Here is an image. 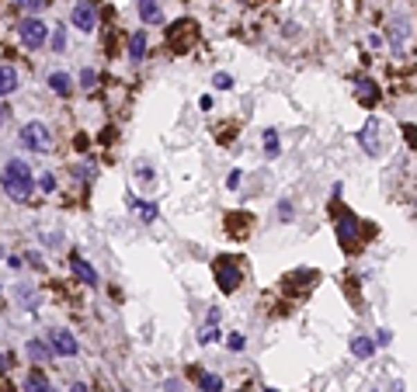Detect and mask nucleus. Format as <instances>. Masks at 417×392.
<instances>
[{"label":"nucleus","mask_w":417,"mask_h":392,"mask_svg":"<svg viewBox=\"0 0 417 392\" xmlns=\"http://www.w3.org/2000/svg\"><path fill=\"white\" fill-rule=\"evenodd\" d=\"M0 184H4V195L11 202H28L35 195V177L25 160H8V167L0 170Z\"/></svg>","instance_id":"f257e3e1"},{"label":"nucleus","mask_w":417,"mask_h":392,"mask_svg":"<svg viewBox=\"0 0 417 392\" xmlns=\"http://www.w3.org/2000/svg\"><path fill=\"white\" fill-rule=\"evenodd\" d=\"M18 139H21V146L32 150V153H49V150H53V132H49V125H42V122L21 125Z\"/></svg>","instance_id":"f03ea898"},{"label":"nucleus","mask_w":417,"mask_h":392,"mask_svg":"<svg viewBox=\"0 0 417 392\" xmlns=\"http://www.w3.org/2000/svg\"><path fill=\"white\" fill-rule=\"evenodd\" d=\"M18 39H21L25 49H42V46L49 42V28H46L42 18H25V21L18 25Z\"/></svg>","instance_id":"7ed1b4c3"},{"label":"nucleus","mask_w":417,"mask_h":392,"mask_svg":"<svg viewBox=\"0 0 417 392\" xmlns=\"http://www.w3.org/2000/svg\"><path fill=\"white\" fill-rule=\"evenodd\" d=\"M70 25L77 32H94L98 28V4L94 0H77V8L70 11Z\"/></svg>","instance_id":"20e7f679"},{"label":"nucleus","mask_w":417,"mask_h":392,"mask_svg":"<svg viewBox=\"0 0 417 392\" xmlns=\"http://www.w3.org/2000/svg\"><path fill=\"white\" fill-rule=\"evenodd\" d=\"M358 233H362V222L355 219V212H337V240H341V247H348V250H355L358 247Z\"/></svg>","instance_id":"39448f33"},{"label":"nucleus","mask_w":417,"mask_h":392,"mask_svg":"<svg viewBox=\"0 0 417 392\" xmlns=\"http://www.w3.org/2000/svg\"><path fill=\"white\" fill-rule=\"evenodd\" d=\"M213 271H216L220 292H227V295H230V292H237V288H240V281H244L240 267H237L233 260H227V257H223V260H216V267H213Z\"/></svg>","instance_id":"423d86ee"},{"label":"nucleus","mask_w":417,"mask_h":392,"mask_svg":"<svg viewBox=\"0 0 417 392\" xmlns=\"http://www.w3.org/2000/svg\"><path fill=\"white\" fill-rule=\"evenodd\" d=\"M49 347H53L56 357H73V354L80 350V344H77V337H73L70 330H53V333H49Z\"/></svg>","instance_id":"0eeeda50"},{"label":"nucleus","mask_w":417,"mask_h":392,"mask_svg":"<svg viewBox=\"0 0 417 392\" xmlns=\"http://www.w3.org/2000/svg\"><path fill=\"white\" fill-rule=\"evenodd\" d=\"M66 264H70V274H73L80 285H91V288H94V285L101 281V278H98V271H94V267H91L80 253H70V257H66Z\"/></svg>","instance_id":"6e6552de"},{"label":"nucleus","mask_w":417,"mask_h":392,"mask_svg":"<svg viewBox=\"0 0 417 392\" xmlns=\"http://www.w3.org/2000/svg\"><path fill=\"white\" fill-rule=\"evenodd\" d=\"M407 39H410V25L396 18V21L389 25V49H393L396 56H403V49H407Z\"/></svg>","instance_id":"1a4fd4ad"},{"label":"nucleus","mask_w":417,"mask_h":392,"mask_svg":"<svg viewBox=\"0 0 417 392\" xmlns=\"http://www.w3.org/2000/svg\"><path fill=\"white\" fill-rule=\"evenodd\" d=\"M125 56H129V63H143V60H146V32H132V35H129Z\"/></svg>","instance_id":"9d476101"},{"label":"nucleus","mask_w":417,"mask_h":392,"mask_svg":"<svg viewBox=\"0 0 417 392\" xmlns=\"http://www.w3.org/2000/svg\"><path fill=\"white\" fill-rule=\"evenodd\" d=\"M21 392H56V389H53V382H49V378H46V375L35 368V371H28V375H25V382H21Z\"/></svg>","instance_id":"9b49d317"},{"label":"nucleus","mask_w":417,"mask_h":392,"mask_svg":"<svg viewBox=\"0 0 417 392\" xmlns=\"http://www.w3.org/2000/svg\"><path fill=\"white\" fill-rule=\"evenodd\" d=\"M25 354H28L32 364H46V361L53 357V347H49V340H28Z\"/></svg>","instance_id":"f8f14e48"},{"label":"nucleus","mask_w":417,"mask_h":392,"mask_svg":"<svg viewBox=\"0 0 417 392\" xmlns=\"http://www.w3.org/2000/svg\"><path fill=\"white\" fill-rule=\"evenodd\" d=\"M136 4H139V18H143L146 25H160V21H163V11H160L157 0H136Z\"/></svg>","instance_id":"ddd939ff"},{"label":"nucleus","mask_w":417,"mask_h":392,"mask_svg":"<svg viewBox=\"0 0 417 392\" xmlns=\"http://www.w3.org/2000/svg\"><path fill=\"white\" fill-rule=\"evenodd\" d=\"M18 91V70L15 66H0V98H8Z\"/></svg>","instance_id":"4468645a"},{"label":"nucleus","mask_w":417,"mask_h":392,"mask_svg":"<svg viewBox=\"0 0 417 392\" xmlns=\"http://www.w3.org/2000/svg\"><path fill=\"white\" fill-rule=\"evenodd\" d=\"M49 87L60 94V98H66L70 91H73V80H70V73H63V70H56V73H49Z\"/></svg>","instance_id":"2eb2a0df"},{"label":"nucleus","mask_w":417,"mask_h":392,"mask_svg":"<svg viewBox=\"0 0 417 392\" xmlns=\"http://www.w3.org/2000/svg\"><path fill=\"white\" fill-rule=\"evenodd\" d=\"M355 84H358V87H355V98H358V101H362L365 108H372V105L379 101V91H375V87H372L369 80H355Z\"/></svg>","instance_id":"dca6fc26"},{"label":"nucleus","mask_w":417,"mask_h":392,"mask_svg":"<svg viewBox=\"0 0 417 392\" xmlns=\"http://www.w3.org/2000/svg\"><path fill=\"white\" fill-rule=\"evenodd\" d=\"M351 354L355 357H372L375 354V340L372 337H351Z\"/></svg>","instance_id":"f3484780"},{"label":"nucleus","mask_w":417,"mask_h":392,"mask_svg":"<svg viewBox=\"0 0 417 392\" xmlns=\"http://www.w3.org/2000/svg\"><path fill=\"white\" fill-rule=\"evenodd\" d=\"M198 389H202V392H223V378L202 371V375H198Z\"/></svg>","instance_id":"a211bd4d"},{"label":"nucleus","mask_w":417,"mask_h":392,"mask_svg":"<svg viewBox=\"0 0 417 392\" xmlns=\"http://www.w3.org/2000/svg\"><path fill=\"white\" fill-rule=\"evenodd\" d=\"M265 153H268V160H275V157L282 153V150H278V132H275V129L265 132Z\"/></svg>","instance_id":"6ab92c4d"},{"label":"nucleus","mask_w":417,"mask_h":392,"mask_svg":"<svg viewBox=\"0 0 417 392\" xmlns=\"http://www.w3.org/2000/svg\"><path fill=\"white\" fill-rule=\"evenodd\" d=\"M129 205H132V208H136L146 222H153V219H157V205H150V202H136V198H129Z\"/></svg>","instance_id":"aec40b11"},{"label":"nucleus","mask_w":417,"mask_h":392,"mask_svg":"<svg viewBox=\"0 0 417 392\" xmlns=\"http://www.w3.org/2000/svg\"><path fill=\"white\" fill-rule=\"evenodd\" d=\"M15 8L25 15H35V11H42V0H15Z\"/></svg>","instance_id":"412c9836"},{"label":"nucleus","mask_w":417,"mask_h":392,"mask_svg":"<svg viewBox=\"0 0 417 392\" xmlns=\"http://www.w3.org/2000/svg\"><path fill=\"white\" fill-rule=\"evenodd\" d=\"M49 46H53L56 53H63V49H66V32H63V28H56V32L49 35Z\"/></svg>","instance_id":"4be33fe9"},{"label":"nucleus","mask_w":417,"mask_h":392,"mask_svg":"<svg viewBox=\"0 0 417 392\" xmlns=\"http://www.w3.org/2000/svg\"><path fill=\"white\" fill-rule=\"evenodd\" d=\"M94 84H98V73L87 66V70H80V87L84 91H94Z\"/></svg>","instance_id":"5701e85b"},{"label":"nucleus","mask_w":417,"mask_h":392,"mask_svg":"<svg viewBox=\"0 0 417 392\" xmlns=\"http://www.w3.org/2000/svg\"><path fill=\"white\" fill-rule=\"evenodd\" d=\"M73 177H77V181H91V177H94V167H91V163H77V167H73Z\"/></svg>","instance_id":"b1692460"},{"label":"nucleus","mask_w":417,"mask_h":392,"mask_svg":"<svg viewBox=\"0 0 417 392\" xmlns=\"http://www.w3.org/2000/svg\"><path fill=\"white\" fill-rule=\"evenodd\" d=\"M227 347H230V350H244V347H247V337H244V333H230V337H227Z\"/></svg>","instance_id":"393cba45"},{"label":"nucleus","mask_w":417,"mask_h":392,"mask_svg":"<svg viewBox=\"0 0 417 392\" xmlns=\"http://www.w3.org/2000/svg\"><path fill=\"white\" fill-rule=\"evenodd\" d=\"M198 340H202V344H216V340H220V330H216V326H205Z\"/></svg>","instance_id":"a878e982"},{"label":"nucleus","mask_w":417,"mask_h":392,"mask_svg":"<svg viewBox=\"0 0 417 392\" xmlns=\"http://www.w3.org/2000/svg\"><path fill=\"white\" fill-rule=\"evenodd\" d=\"M213 84H216L220 91H230V87H233V77H230V73H216V77H213Z\"/></svg>","instance_id":"bb28decb"},{"label":"nucleus","mask_w":417,"mask_h":392,"mask_svg":"<svg viewBox=\"0 0 417 392\" xmlns=\"http://www.w3.org/2000/svg\"><path fill=\"white\" fill-rule=\"evenodd\" d=\"M362 146H365V153H372V157H375V150H379V146L372 143V125H369V129L362 132Z\"/></svg>","instance_id":"cd10ccee"},{"label":"nucleus","mask_w":417,"mask_h":392,"mask_svg":"<svg viewBox=\"0 0 417 392\" xmlns=\"http://www.w3.org/2000/svg\"><path fill=\"white\" fill-rule=\"evenodd\" d=\"M292 215H296V208H292V202H278V219H282V222H289Z\"/></svg>","instance_id":"c85d7f7f"},{"label":"nucleus","mask_w":417,"mask_h":392,"mask_svg":"<svg viewBox=\"0 0 417 392\" xmlns=\"http://www.w3.org/2000/svg\"><path fill=\"white\" fill-rule=\"evenodd\" d=\"M39 188H42L46 195H49V191H56V177H53V174H42V177H39Z\"/></svg>","instance_id":"c756f323"},{"label":"nucleus","mask_w":417,"mask_h":392,"mask_svg":"<svg viewBox=\"0 0 417 392\" xmlns=\"http://www.w3.org/2000/svg\"><path fill=\"white\" fill-rule=\"evenodd\" d=\"M372 340H375V347H389V344H393V333H389V330H379Z\"/></svg>","instance_id":"7c9ffc66"},{"label":"nucleus","mask_w":417,"mask_h":392,"mask_svg":"<svg viewBox=\"0 0 417 392\" xmlns=\"http://www.w3.org/2000/svg\"><path fill=\"white\" fill-rule=\"evenodd\" d=\"M28 264H32V267H39V271L46 267V260H42V253H35V250H28Z\"/></svg>","instance_id":"2f4dec72"},{"label":"nucleus","mask_w":417,"mask_h":392,"mask_svg":"<svg viewBox=\"0 0 417 392\" xmlns=\"http://www.w3.org/2000/svg\"><path fill=\"white\" fill-rule=\"evenodd\" d=\"M163 389H167V392H181V382H177V378H167Z\"/></svg>","instance_id":"473e14b6"},{"label":"nucleus","mask_w":417,"mask_h":392,"mask_svg":"<svg viewBox=\"0 0 417 392\" xmlns=\"http://www.w3.org/2000/svg\"><path fill=\"white\" fill-rule=\"evenodd\" d=\"M240 181H244V174H240V170H237V174H230V181H227V184H230V188H237V184H240Z\"/></svg>","instance_id":"72a5a7b5"},{"label":"nucleus","mask_w":417,"mask_h":392,"mask_svg":"<svg viewBox=\"0 0 417 392\" xmlns=\"http://www.w3.org/2000/svg\"><path fill=\"white\" fill-rule=\"evenodd\" d=\"M70 392H91V389H87L84 382H73V385H70Z\"/></svg>","instance_id":"f704fd0d"},{"label":"nucleus","mask_w":417,"mask_h":392,"mask_svg":"<svg viewBox=\"0 0 417 392\" xmlns=\"http://www.w3.org/2000/svg\"><path fill=\"white\" fill-rule=\"evenodd\" d=\"M4 118H8V108H0V129H4Z\"/></svg>","instance_id":"c9c22d12"},{"label":"nucleus","mask_w":417,"mask_h":392,"mask_svg":"<svg viewBox=\"0 0 417 392\" xmlns=\"http://www.w3.org/2000/svg\"><path fill=\"white\" fill-rule=\"evenodd\" d=\"M4 368H8V357H4V354H0V371H4Z\"/></svg>","instance_id":"e433bc0d"},{"label":"nucleus","mask_w":417,"mask_h":392,"mask_svg":"<svg viewBox=\"0 0 417 392\" xmlns=\"http://www.w3.org/2000/svg\"><path fill=\"white\" fill-rule=\"evenodd\" d=\"M265 392H278V389H265Z\"/></svg>","instance_id":"4c0bfd02"}]
</instances>
